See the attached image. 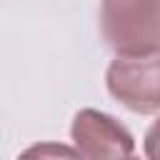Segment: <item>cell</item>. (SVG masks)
Masks as SVG:
<instances>
[{
  "label": "cell",
  "mask_w": 160,
  "mask_h": 160,
  "mask_svg": "<svg viewBox=\"0 0 160 160\" xmlns=\"http://www.w3.org/2000/svg\"><path fill=\"white\" fill-rule=\"evenodd\" d=\"M100 32L115 55H158L160 0H100Z\"/></svg>",
  "instance_id": "1"
},
{
  "label": "cell",
  "mask_w": 160,
  "mask_h": 160,
  "mask_svg": "<svg viewBox=\"0 0 160 160\" xmlns=\"http://www.w3.org/2000/svg\"><path fill=\"white\" fill-rule=\"evenodd\" d=\"M105 88L112 100L138 115L160 112V52L148 58L115 55L105 68Z\"/></svg>",
  "instance_id": "2"
},
{
  "label": "cell",
  "mask_w": 160,
  "mask_h": 160,
  "mask_svg": "<svg viewBox=\"0 0 160 160\" xmlns=\"http://www.w3.org/2000/svg\"><path fill=\"white\" fill-rule=\"evenodd\" d=\"M72 148L82 160H128L135 155L132 132L110 112L80 108L70 122Z\"/></svg>",
  "instance_id": "3"
},
{
  "label": "cell",
  "mask_w": 160,
  "mask_h": 160,
  "mask_svg": "<svg viewBox=\"0 0 160 160\" xmlns=\"http://www.w3.org/2000/svg\"><path fill=\"white\" fill-rule=\"evenodd\" d=\"M15 160H82V155L72 145H68V142L42 140V142L28 145Z\"/></svg>",
  "instance_id": "4"
},
{
  "label": "cell",
  "mask_w": 160,
  "mask_h": 160,
  "mask_svg": "<svg viewBox=\"0 0 160 160\" xmlns=\"http://www.w3.org/2000/svg\"><path fill=\"white\" fill-rule=\"evenodd\" d=\"M142 160H160V112L142 135Z\"/></svg>",
  "instance_id": "5"
},
{
  "label": "cell",
  "mask_w": 160,
  "mask_h": 160,
  "mask_svg": "<svg viewBox=\"0 0 160 160\" xmlns=\"http://www.w3.org/2000/svg\"><path fill=\"white\" fill-rule=\"evenodd\" d=\"M128 160H140V158H135V155H132V158H128Z\"/></svg>",
  "instance_id": "6"
}]
</instances>
